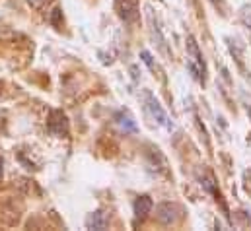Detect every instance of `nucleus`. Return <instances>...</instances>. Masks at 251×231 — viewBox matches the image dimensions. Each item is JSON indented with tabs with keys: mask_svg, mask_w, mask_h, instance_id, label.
Here are the masks:
<instances>
[{
	"mask_svg": "<svg viewBox=\"0 0 251 231\" xmlns=\"http://www.w3.org/2000/svg\"><path fill=\"white\" fill-rule=\"evenodd\" d=\"M45 2H47V0H27V4H29L33 10H41Z\"/></svg>",
	"mask_w": 251,
	"mask_h": 231,
	"instance_id": "9d476101",
	"label": "nucleus"
},
{
	"mask_svg": "<svg viewBox=\"0 0 251 231\" xmlns=\"http://www.w3.org/2000/svg\"><path fill=\"white\" fill-rule=\"evenodd\" d=\"M152 208H154V202H152V198H150V196H146V194L138 196V198L134 200V204H132L134 218H136V220H140V222H144V220L150 216Z\"/></svg>",
	"mask_w": 251,
	"mask_h": 231,
	"instance_id": "423d86ee",
	"label": "nucleus"
},
{
	"mask_svg": "<svg viewBox=\"0 0 251 231\" xmlns=\"http://www.w3.org/2000/svg\"><path fill=\"white\" fill-rule=\"evenodd\" d=\"M156 218L162 226H174L183 218V208L174 202H162L156 208Z\"/></svg>",
	"mask_w": 251,
	"mask_h": 231,
	"instance_id": "7ed1b4c3",
	"label": "nucleus"
},
{
	"mask_svg": "<svg viewBox=\"0 0 251 231\" xmlns=\"http://www.w3.org/2000/svg\"><path fill=\"white\" fill-rule=\"evenodd\" d=\"M107 224H109V220H107V214L103 210H96L86 218V228L88 230H105Z\"/></svg>",
	"mask_w": 251,
	"mask_h": 231,
	"instance_id": "0eeeda50",
	"label": "nucleus"
},
{
	"mask_svg": "<svg viewBox=\"0 0 251 231\" xmlns=\"http://www.w3.org/2000/svg\"><path fill=\"white\" fill-rule=\"evenodd\" d=\"M47 128H49V132L53 136H59V138L66 136L68 134V118H66V115H64L63 111H59V109L51 111L49 113V120H47Z\"/></svg>",
	"mask_w": 251,
	"mask_h": 231,
	"instance_id": "39448f33",
	"label": "nucleus"
},
{
	"mask_svg": "<svg viewBox=\"0 0 251 231\" xmlns=\"http://www.w3.org/2000/svg\"><path fill=\"white\" fill-rule=\"evenodd\" d=\"M121 20L126 23H134L140 16V6H138V0H113Z\"/></svg>",
	"mask_w": 251,
	"mask_h": 231,
	"instance_id": "20e7f679",
	"label": "nucleus"
},
{
	"mask_svg": "<svg viewBox=\"0 0 251 231\" xmlns=\"http://www.w3.org/2000/svg\"><path fill=\"white\" fill-rule=\"evenodd\" d=\"M142 97H144V103H146V109H148V113L156 118V122L158 124H162L164 128H168V130H172L174 128V122H172V118L168 116V113L164 111V107L160 105V101L146 90L144 93H142Z\"/></svg>",
	"mask_w": 251,
	"mask_h": 231,
	"instance_id": "f03ea898",
	"label": "nucleus"
},
{
	"mask_svg": "<svg viewBox=\"0 0 251 231\" xmlns=\"http://www.w3.org/2000/svg\"><path fill=\"white\" fill-rule=\"evenodd\" d=\"M2 165H4V162H2V156H0V179H2V171H4Z\"/></svg>",
	"mask_w": 251,
	"mask_h": 231,
	"instance_id": "9b49d317",
	"label": "nucleus"
},
{
	"mask_svg": "<svg viewBox=\"0 0 251 231\" xmlns=\"http://www.w3.org/2000/svg\"><path fill=\"white\" fill-rule=\"evenodd\" d=\"M187 57H189V66H191L193 74L204 84V80H206V66H204L201 49H199V45H197V41H195L193 35L187 37Z\"/></svg>",
	"mask_w": 251,
	"mask_h": 231,
	"instance_id": "f257e3e1",
	"label": "nucleus"
},
{
	"mask_svg": "<svg viewBox=\"0 0 251 231\" xmlns=\"http://www.w3.org/2000/svg\"><path fill=\"white\" fill-rule=\"evenodd\" d=\"M115 120H117V124H119L125 132H136V130H138V126H136L134 118L128 115L126 111H119V113L115 115Z\"/></svg>",
	"mask_w": 251,
	"mask_h": 231,
	"instance_id": "6e6552de",
	"label": "nucleus"
},
{
	"mask_svg": "<svg viewBox=\"0 0 251 231\" xmlns=\"http://www.w3.org/2000/svg\"><path fill=\"white\" fill-rule=\"evenodd\" d=\"M242 20H244V23L248 25V29L251 31V4L242 8Z\"/></svg>",
	"mask_w": 251,
	"mask_h": 231,
	"instance_id": "1a4fd4ad",
	"label": "nucleus"
}]
</instances>
